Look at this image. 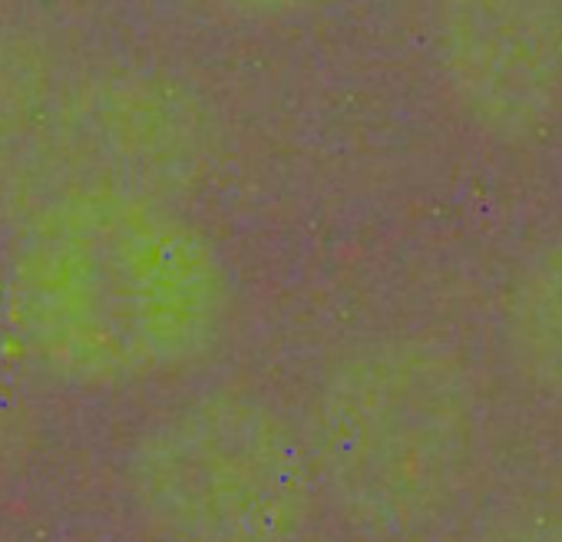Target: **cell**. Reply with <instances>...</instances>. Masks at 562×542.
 <instances>
[{"mask_svg":"<svg viewBox=\"0 0 562 542\" xmlns=\"http://www.w3.org/2000/svg\"><path fill=\"white\" fill-rule=\"evenodd\" d=\"M232 308L212 235L172 195L130 185L47 192L0 271V331L74 387H133L202 361Z\"/></svg>","mask_w":562,"mask_h":542,"instance_id":"6da1fadb","label":"cell"},{"mask_svg":"<svg viewBox=\"0 0 562 542\" xmlns=\"http://www.w3.org/2000/svg\"><path fill=\"white\" fill-rule=\"evenodd\" d=\"M308 447L322 493L361 532L397 539L447 519L486 453V407L443 341H371L325 377Z\"/></svg>","mask_w":562,"mask_h":542,"instance_id":"7a4b0ae2","label":"cell"},{"mask_svg":"<svg viewBox=\"0 0 562 542\" xmlns=\"http://www.w3.org/2000/svg\"><path fill=\"white\" fill-rule=\"evenodd\" d=\"M126 479L139 516L169 542H302L322 496L308 437L238 394L159 417L136 440Z\"/></svg>","mask_w":562,"mask_h":542,"instance_id":"3957f363","label":"cell"},{"mask_svg":"<svg viewBox=\"0 0 562 542\" xmlns=\"http://www.w3.org/2000/svg\"><path fill=\"white\" fill-rule=\"evenodd\" d=\"M205 156V113L195 93L159 74H103L50 97L24 192L130 185L172 195Z\"/></svg>","mask_w":562,"mask_h":542,"instance_id":"277c9868","label":"cell"},{"mask_svg":"<svg viewBox=\"0 0 562 542\" xmlns=\"http://www.w3.org/2000/svg\"><path fill=\"white\" fill-rule=\"evenodd\" d=\"M434 54L457 110L496 139L562 110V0H434Z\"/></svg>","mask_w":562,"mask_h":542,"instance_id":"5b68a950","label":"cell"},{"mask_svg":"<svg viewBox=\"0 0 562 542\" xmlns=\"http://www.w3.org/2000/svg\"><path fill=\"white\" fill-rule=\"evenodd\" d=\"M503 325L506 354L522 381L562 400V235L516 271Z\"/></svg>","mask_w":562,"mask_h":542,"instance_id":"8992f818","label":"cell"},{"mask_svg":"<svg viewBox=\"0 0 562 542\" xmlns=\"http://www.w3.org/2000/svg\"><path fill=\"white\" fill-rule=\"evenodd\" d=\"M50 97L41 50L21 31L0 24V215L24 192Z\"/></svg>","mask_w":562,"mask_h":542,"instance_id":"52a82bcc","label":"cell"},{"mask_svg":"<svg viewBox=\"0 0 562 542\" xmlns=\"http://www.w3.org/2000/svg\"><path fill=\"white\" fill-rule=\"evenodd\" d=\"M331 4L335 0H205V8L215 11L218 18L235 21V24H251V27L292 24Z\"/></svg>","mask_w":562,"mask_h":542,"instance_id":"ba28073f","label":"cell"},{"mask_svg":"<svg viewBox=\"0 0 562 542\" xmlns=\"http://www.w3.org/2000/svg\"><path fill=\"white\" fill-rule=\"evenodd\" d=\"M4 453H8V420L0 414V466H4Z\"/></svg>","mask_w":562,"mask_h":542,"instance_id":"9c48e42d","label":"cell"}]
</instances>
